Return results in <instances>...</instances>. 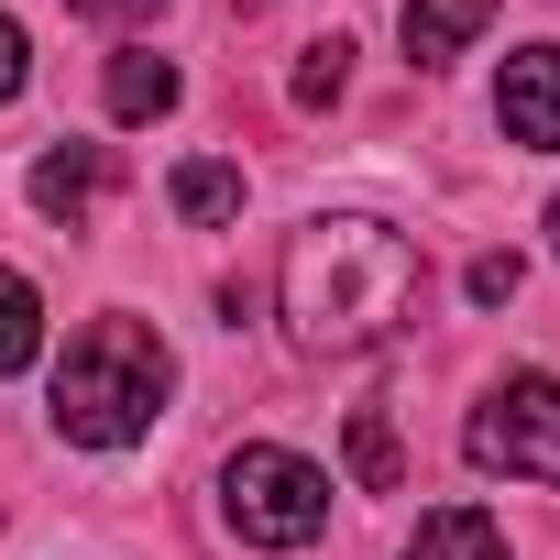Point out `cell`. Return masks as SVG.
Listing matches in <instances>:
<instances>
[{
    "mask_svg": "<svg viewBox=\"0 0 560 560\" xmlns=\"http://www.w3.org/2000/svg\"><path fill=\"white\" fill-rule=\"evenodd\" d=\"M242 209V165H176V220H231Z\"/></svg>",
    "mask_w": 560,
    "mask_h": 560,
    "instance_id": "7c38bea8",
    "label": "cell"
},
{
    "mask_svg": "<svg viewBox=\"0 0 560 560\" xmlns=\"http://www.w3.org/2000/svg\"><path fill=\"white\" fill-rule=\"evenodd\" d=\"M352 483L363 494H396L407 483V451H396V418L385 407H352Z\"/></svg>",
    "mask_w": 560,
    "mask_h": 560,
    "instance_id": "8fae6325",
    "label": "cell"
},
{
    "mask_svg": "<svg viewBox=\"0 0 560 560\" xmlns=\"http://www.w3.org/2000/svg\"><path fill=\"white\" fill-rule=\"evenodd\" d=\"M549 231H560V198H549Z\"/></svg>",
    "mask_w": 560,
    "mask_h": 560,
    "instance_id": "e0dca14e",
    "label": "cell"
},
{
    "mask_svg": "<svg viewBox=\"0 0 560 560\" xmlns=\"http://www.w3.org/2000/svg\"><path fill=\"white\" fill-rule=\"evenodd\" d=\"M165 385H176V352H165L143 319H89V330L67 341V363H56V429H67L78 451H132V440L154 429Z\"/></svg>",
    "mask_w": 560,
    "mask_h": 560,
    "instance_id": "7a4b0ae2",
    "label": "cell"
},
{
    "mask_svg": "<svg viewBox=\"0 0 560 560\" xmlns=\"http://www.w3.org/2000/svg\"><path fill=\"white\" fill-rule=\"evenodd\" d=\"M23 78H34V45H23L12 12H0V100H23Z\"/></svg>",
    "mask_w": 560,
    "mask_h": 560,
    "instance_id": "9a60e30c",
    "label": "cell"
},
{
    "mask_svg": "<svg viewBox=\"0 0 560 560\" xmlns=\"http://www.w3.org/2000/svg\"><path fill=\"white\" fill-rule=\"evenodd\" d=\"M45 352V298H34V275L0 264V374H23Z\"/></svg>",
    "mask_w": 560,
    "mask_h": 560,
    "instance_id": "30bf717a",
    "label": "cell"
},
{
    "mask_svg": "<svg viewBox=\"0 0 560 560\" xmlns=\"http://www.w3.org/2000/svg\"><path fill=\"white\" fill-rule=\"evenodd\" d=\"M78 12H100V23H132V12H154V0H78Z\"/></svg>",
    "mask_w": 560,
    "mask_h": 560,
    "instance_id": "2e32d148",
    "label": "cell"
},
{
    "mask_svg": "<svg viewBox=\"0 0 560 560\" xmlns=\"http://www.w3.org/2000/svg\"><path fill=\"white\" fill-rule=\"evenodd\" d=\"M494 121H505V143H527V154H560V45H527V56H505Z\"/></svg>",
    "mask_w": 560,
    "mask_h": 560,
    "instance_id": "5b68a950",
    "label": "cell"
},
{
    "mask_svg": "<svg viewBox=\"0 0 560 560\" xmlns=\"http://www.w3.org/2000/svg\"><path fill=\"white\" fill-rule=\"evenodd\" d=\"M110 176H121V165H110V143H56V154L34 165V209L78 231V220L100 209V187H110Z\"/></svg>",
    "mask_w": 560,
    "mask_h": 560,
    "instance_id": "8992f818",
    "label": "cell"
},
{
    "mask_svg": "<svg viewBox=\"0 0 560 560\" xmlns=\"http://www.w3.org/2000/svg\"><path fill=\"white\" fill-rule=\"evenodd\" d=\"M472 472H527V483H560V374H505L472 429H462Z\"/></svg>",
    "mask_w": 560,
    "mask_h": 560,
    "instance_id": "277c9868",
    "label": "cell"
},
{
    "mask_svg": "<svg viewBox=\"0 0 560 560\" xmlns=\"http://www.w3.org/2000/svg\"><path fill=\"white\" fill-rule=\"evenodd\" d=\"M165 110H176V67H165L154 45L110 56V121H165Z\"/></svg>",
    "mask_w": 560,
    "mask_h": 560,
    "instance_id": "9c48e42d",
    "label": "cell"
},
{
    "mask_svg": "<svg viewBox=\"0 0 560 560\" xmlns=\"http://www.w3.org/2000/svg\"><path fill=\"white\" fill-rule=\"evenodd\" d=\"M275 298H287V330L308 352H374L407 308H418V242L396 220H308L275 264Z\"/></svg>",
    "mask_w": 560,
    "mask_h": 560,
    "instance_id": "6da1fadb",
    "label": "cell"
},
{
    "mask_svg": "<svg viewBox=\"0 0 560 560\" xmlns=\"http://www.w3.org/2000/svg\"><path fill=\"white\" fill-rule=\"evenodd\" d=\"M462 287H472V308H505V298H516V253H472Z\"/></svg>",
    "mask_w": 560,
    "mask_h": 560,
    "instance_id": "5bb4252c",
    "label": "cell"
},
{
    "mask_svg": "<svg viewBox=\"0 0 560 560\" xmlns=\"http://www.w3.org/2000/svg\"><path fill=\"white\" fill-rule=\"evenodd\" d=\"M341 89H352V45L330 34V45H308V67H298V110H330Z\"/></svg>",
    "mask_w": 560,
    "mask_h": 560,
    "instance_id": "4fadbf2b",
    "label": "cell"
},
{
    "mask_svg": "<svg viewBox=\"0 0 560 560\" xmlns=\"http://www.w3.org/2000/svg\"><path fill=\"white\" fill-rule=\"evenodd\" d=\"M407 560H505V527L483 505H440V516H418Z\"/></svg>",
    "mask_w": 560,
    "mask_h": 560,
    "instance_id": "ba28073f",
    "label": "cell"
},
{
    "mask_svg": "<svg viewBox=\"0 0 560 560\" xmlns=\"http://www.w3.org/2000/svg\"><path fill=\"white\" fill-rule=\"evenodd\" d=\"M220 516L253 549H308L330 527V472L298 462V451H275V440H253V451L220 462Z\"/></svg>",
    "mask_w": 560,
    "mask_h": 560,
    "instance_id": "3957f363",
    "label": "cell"
},
{
    "mask_svg": "<svg viewBox=\"0 0 560 560\" xmlns=\"http://www.w3.org/2000/svg\"><path fill=\"white\" fill-rule=\"evenodd\" d=\"M494 23V0H407V67H451Z\"/></svg>",
    "mask_w": 560,
    "mask_h": 560,
    "instance_id": "52a82bcc",
    "label": "cell"
}]
</instances>
